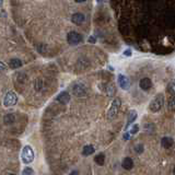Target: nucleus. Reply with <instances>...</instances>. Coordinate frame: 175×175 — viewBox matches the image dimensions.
I'll return each instance as SVG.
<instances>
[{
    "label": "nucleus",
    "instance_id": "obj_1",
    "mask_svg": "<svg viewBox=\"0 0 175 175\" xmlns=\"http://www.w3.org/2000/svg\"><path fill=\"white\" fill-rule=\"evenodd\" d=\"M163 104H164V96H163V94H158L151 101V103L149 105V109L153 113H157L162 108Z\"/></svg>",
    "mask_w": 175,
    "mask_h": 175
},
{
    "label": "nucleus",
    "instance_id": "obj_2",
    "mask_svg": "<svg viewBox=\"0 0 175 175\" xmlns=\"http://www.w3.org/2000/svg\"><path fill=\"white\" fill-rule=\"evenodd\" d=\"M121 100L116 98V99L113 101L112 105H111V107L108 109L107 112V118L108 119H113L114 117H116V115L118 114V111H119V108H121Z\"/></svg>",
    "mask_w": 175,
    "mask_h": 175
},
{
    "label": "nucleus",
    "instance_id": "obj_3",
    "mask_svg": "<svg viewBox=\"0 0 175 175\" xmlns=\"http://www.w3.org/2000/svg\"><path fill=\"white\" fill-rule=\"evenodd\" d=\"M22 160L24 163H31L34 160V152L30 146H25L22 150Z\"/></svg>",
    "mask_w": 175,
    "mask_h": 175
},
{
    "label": "nucleus",
    "instance_id": "obj_4",
    "mask_svg": "<svg viewBox=\"0 0 175 175\" xmlns=\"http://www.w3.org/2000/svg\"><path fill=\"white\" fill-rule=\"evenodd\" d=\"M67 40L70 45H78L80 42H82V35L79 34L78 32L72 31L70 33H68Z\"/></svg>",
    "mask_w": 175,
    "mask_h": 175
},
{
    "label": "nucleus",
    "instance_id": "obj_5",
    "mask_svg": "<svg viewBox=\"0 0 175 175\" xmlns=\"http://www.w3.org/2000/svg\"><path fill=\"white\" fill-rule=\"evenodd\" d=\"M17 102H18V98H17V94L14 92L10 91L6 94L5 100H3L5 106H13V105L17 104Z\"/></svg>",
    "mask_w": 175,
    "mask_h": 175
},
{
    "label": "nucleus",
    "instance_id": "obj_6",
    "mask_svg": "<svg viewBox=\"0 0 175 175\" xmlns=\"http://www.w3.org/2000/svg\"><path fill=\"white\" fill-rule=\"evenodd\" d=\"M72 93L76 95V96H85L86 95V88L81 83H77L72 86Z\"/></svg>",
    "mask_w": 175,
    "mask_h": 175
},
{
    "label": "nucleus",
    "instance_id": "obj_7",
    "mask_svg": "<svg viewBox=\"0 0 175 175\" xmlns=\"http://www.w3.org/2000/svg\"><path fill=\"white\" fill-rule=\"evenodd\" d=\"M117 82L123 90H129L130 88V81L128 77L124 76V75H118L117 77Z\"/></svg>",
    "mask_w": 175,
    "mask_h": 175
},
{
    "label": "nucleus",
    "instance_id": "obj_8",
    "mask_svg": "<svg viewBox=\"0 0 175 175\" xmlns=\"http://www.w3.org/2000/svg\"><path fill=\"white\" fill-rule=\"evenodd\" d=\"M71 21L72 23H75V24H77V25H79V24H81V23H83L85 21V17L83 13H75L72 14L71 17Z\"/></svg>",
    "mask_w": 175,
    "mask_h": 175
},
{
    "label": "nucleus",
    "instance_id": "obj_9",
    "mask_svg": "<svg viewBox=\"0 0 175 175\" xmlns=\"http://www.w3.org/2000/svg\"><path fill=\"white\" fill-rule=\"evenodd\" d=\"M57 101L61 104H67L70 101V94L68 92H61L60 94L57 96Z\"/></svg>",
    "mask_w": 175,
    "mask_h": 175
},
{
    "label": "nucleus",
    "instance_id": "obj_10",
    "mask_svg": "<svg viewBox=\"0 0 175 175\" xmlns=\"http://www.w3.org/2000/svg\"><path fill=\"white\" fill-rule=\"evenodd\" d=\"M140 88L142 89V90L147 91L149 90L150 88H151V85H152V83H151V80L149 79V78H144L142 80H140Z\"/></svg>",
    "mask_w": 175,
    "mask_h": 175
},
{
    "label": "nucleus",
    "instance_id": "obj_11",
    "mask_svg": "<svg viewBox=\"0 0 175 175\" xmlns=\"http://www.w3.org/2000/svg\"><path fill=\"white\" fill-rule=\"evenodd\" d=\"M173 144H174V140L172 139V138H170V137H164V138H162L161 140L162 147L165 149H170L171 147L173 146Z\"/></svg>",
    "mask_w": 175,
    "mask_h": 175
},
{
    "label": "nucleus",
    "instance_id": "obj_12",
    "mask_svg": "<svg viewBox=\"0 0 175 175\" xmlns=\"http://www.w3.org/2000/svg\"><path fill=\"white\" fill-rule=\"evenodd\" d=\"M121 165H123V167H124L125 170H131L132 166H134V162H132V160H131L130 158H125V159L123 160Z\"/></svg>",
    "mask_w": 175,
    "mask_h": 175
},
{
    "label": "nucleus",
    "instance_id": "obj_13",
    "mask_svg": "<svg viewBox=\"0 0 175 175\" xmlns=\"http://www.w3.org/2000/svg\"><path fill=\"white\" fill-rule=\"evenodd\" d=\"M136 118H137V112H136V111H130L129 115H128V121H127V126H126V128H128L129 125H131V124L136 121Z\"/></svg>",
    "mask_w": 175,
    "mask_h": 175
},
{
    "label": "nucleus",
    "instance_id": "obj_14",
    "mask_svg": "<svg viewBox=\"0 0 175 175\" xmlns=\"http://www.w3.org/2000/svg\"><path fill=\"white\" fill-rule=\"evenodd\" d=\"M9 66H10V68H12V69H17V68H20L22 66V61H21L20 59L13 58L10 60Z\"/></svg>",
    "mask_w": 175,
    "mask_h": 175
},
{
    "label": "nucleus",
    "instance_id": "obj_15",
    "mask_svg": "<svg viewBox=\"0 0 175 175\" xmlns=\"http://www.w3.org/2000/svg\"><path fill=\"white\" fill-rule=\"evenodd\" d=\"M94 151H95L94 147H93V146H91V144H88V146H85L84 148H83V150H82V154L85 155V157H88V155L92 154Z\"/></svg>",
    "mask_w": 175,
    "mask_h": 175
},
{
    "label": "nucleus",
    "instance_id": "obj_16",
    "mask_svg": "<svg viewBox=\"0 0 175 175\" xmlns=\"http://www.w3.org/2000/svg\"><path fill=\"white\" fill-rule=\"evenodd\" d=\"M167 109L171 111V112H174L175 111V94L171 95L170 100L167 102Z\"/></svg>",
    "mask_w": 175,
    "mask_h": 175
},
{
    "label": "nucleus",
    "instance_id": "obj_17",
    "mask_svg": "<svg viewBox=\"0 0 175 175\" xmlns=\"http://www.w3.org/2000/svg\"><path fill=\"white\" fill-rule=\"evenodd\" d=\"M3 121H5V124H7V125H10V124H13V123H14V121H15V117H14L13 114H8V115H6V116H5Z\"/></svg>",
    "mask_w": 175,
    "mask_h": 175
},
{
    "label": "nucleus",
    "instance_id": "obj_18",
    "mask_svg": "<svg viewBox=\"0 0 175 175\" xmlns=\"http://www.w3.org/2000/svg\"><path fill=\"white\" fill-rule=\"evenodd\" d=\"M166 91L170 93L171 95L175 94V80L171 81L170 83L167 84V88H166Z\"/></svg>",
    "mask_w": 175,
    "mask_h": 175
},
{
    "label": "nucleus",
    "instance_id": "obj_19",
    "mask_svg": "<svg viewBox=\"0 0 175 175\" xmlns=\"http://www.w3.org/2000/svg\"><path fill=\"white\" fill-rule=\"evenodd\" d=\"M104 160H105V157H104V154H99V155H96L95 157V162L99 164V165H103L104 164Z\"/></svg>",
    "mask_w": 175,
    "mask_h": 175
},
{
    "label": "nucleus",
    "instance_id": "obj_20",
    "mask_svg": "<svg viewBox=\"0 0 175 175\" xmlns=\"http://www.w3.org/2000/svg\"><path fill=\"white\" fill-rule=\"evenodd\" d=\"M106 93H107L108 96H113L114 93H115V88H114V85L109 84L106 86Z\"/></svg>",
    "mask_w": 175,
    "mask_h": 175
},
{
    "label": "nucleus",
    "instance_id": "obj_21",
    "mask_svg": "<svg viewBox=\"0 0 175 175\" xmlns=\"http://www.w3.org/2000/svg\"><path fill=\"white\" fill-rule=\"evenodd\" d=\"M22 175H35V174H34V171L32 170L31 167H25L22 172Z\"/></svg>",
    "mask_w": 175,
    "mask_h": 175
},
{
    "label": "nucleus",
    "instance_id": "obj_22",
    "mask_svg": "<svg viewBox=\"0 0 175 175\" xmlns=\"http://www.w3.org/2000/svg\"><path fill=\"white\" fill-rule=\"evenodd\" d=\"M42 88H43V82H42V80H36V82H35V89L37 91H40Z\"/></svg>",
    "mask_w": 175,
    "mask_h": 175
},
{
    "label": "nucleus",
    "instance_id": "obj_23",
    "mask_svg": "<svg viewBox=\"0 0 175 175\" xmlns=\"http://www.w3.org/2000/svg\"><path fill=\"white\" fill-rule=\"evenodd\" d=\"M138 130H139V126L138 125H134L131 127V129H130V134L131 135H134V134H137L138 132Z\"/></svg>",
    "mask_w": 175,
    "mask_h": 175
},
{
    "label": "nucleus",
    "instance_id": "obj_24",
    "mask_svg": "<svg viewBox=\"0 0 175 175\" xmlns=\"http://www.w3.org/2000/svg\"><path fill=\"white\" fill-rule=\"evenodd\" d=\"M135 150L137 153H141L144 151V146H142V144H137L135 147Z\"/></svg>",
    "mask_w": 175,
    "mask_h": 175
},
{
    "label": "nucleus",
    "instance_id": "obj_25",
    "mask_svg": "<svg viewBox=\"0 0 175 175\" xmlns=\"http://www.w3.org/2000/svg\"><path fill=\"white\" fill-rule=\"evenodd\" d=\"M6 69H7V67H6V65H5L3 63H1V61H0V72L6 71Z\"/></svg>",
    "mask_w": 175,
    "mask_h": 175
},
{
    "label": "nucleus",
    "instance_id": "obj_26",
    "mask_svg": "<svg viewBox=\"0 0 175 175\" xmlns=\"http://www.w3.org/2000/svg\"><path fill=\"white\" fill-rule=\"evenodd\" d=\"M124 55H125V56H130V55H131L130 50H126V52H124Z\"/></svg>",
    "mask_w": 175,
    "mask_h": 175
},
{
    "label": "nucleus",
    "instance_id": "obj_27",
    "mask_svg": "<svg viewBox=\"0 0 175 175\" xmlns=\"http://www.w3.org/2000/svg\"><path fill=\"white\" fill-rule=\"evenodd\" d=\"M89 42H91V43H94L95 38L93 37V36H91V37H89Z\"/></svg>",
    "mask_w": 175,
    "mask_h": 175
},
{
    "label": "nucleus",
    "instance_id": "obj_28",
    "mask_svg": "<svg viewBox=\"0 0 175 175\" xmlns=\"http://www.w3.org/2000/svg\"><path fill=\"white\" fill-rule=\"evenodd\" d=\"M70 175H79V172L78 171H73L72 173H70Z\"/></svg>",
    "mask_w": 175,
    "mask_h": 175
},
{
    "label": "nucleus",
    "instance_id": "obj_29",
    "mask_svg": "<svg viewBox=\"0 0 175 175\" xmlns=\"http://www.w3.org/2000/svg\"><path fill=\"white\" fill-rule=\"evenodd\" d=\"M124 139H129V134H125V135H124Z\"/></svg>",
    "mask_w": 175,
    "mask_h": 175
},
{
    "label": "nucleus",
    "instance_id": "obj_30",
    "mask_svg": "<svg viewBox=\"0 0 175 175\" xmlns=\"http://www.w3.org/2000/svg\"><path fill=\"white\" fill-rule=\"evenodd\" d=\"M76 2H79V3H81V2H84V1H86V0H75Z\"/></svg>",
    "mask_w": 175,
    "mask_h": 175
},
{
    "label": "nucleus",
    "instance_id": "obj_31",
    "mask_svg": "<svg viewBox=\"0 0 175 175\" xmlns=\"http://www.w3.org/2000/svg\"><path fill=\"white\" fill-rule=\"evenodd\" d=\"M2 5V0H0V6Z\"/></svg>",
    "mask_w": 175,
    "mask_h": 175
},
{
    "label": "nucleus",
    "instance_id": "obj_32",
    "mask_svg": "<svg viewBox=\"0 0 175 175\" xmlns=\"http://www.w3.org/2000/svg\"><path fill=\"white\" fill-rule=\"evenodd\" d=\"M173 173H174V175H175V167H174V171H173Z\"/></svg>",
    "mask_w": 175,
    "mask_h": 175
},
{
    "label": "nucleus",
    "instance_id": "obj_33",
    "mask_svg": "<svg viewBox=\"0 0 175 175\" xmlns=\"http://www.w3.org/2000/svg\"><path fill=\"white\" fill-rule=\"evenodd\" d=\"M9 175H15V174H9Z\"/></svg>",
    "mask_w": 175,
    "mask_h": 175
}]
</instances>
